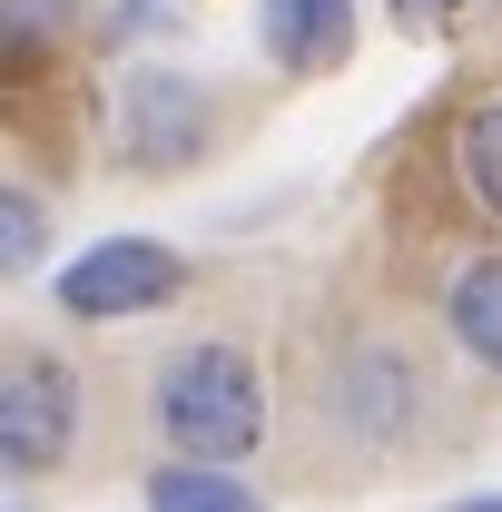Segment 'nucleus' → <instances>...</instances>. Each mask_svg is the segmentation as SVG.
<instances>
[{
  "label": "nucleus",
  "mask_w": 502,
  "mask_h": 512,
  "mask_svg": "<svg viewBox=\"0 0 502 512\" xmlns=\"http://www.w3.org/2000/svg\"><path fill=\"white\" fill-rule=\"evenodd\" d=\"M148 512H266V503H256V483L237 473V463H197V453H178V463L148 473Z\"/></svg>",
  "instance_id": "8"
},
{
  "label": "nucleus",
  "mask_w": 502,
  "mask_h": 512,
  "mask_svg": "<svg viewBox=\"0 0 502 512\" xmlns=\"http://www.w3.org/2000/svg\"><path fill=\"white\" fill-rule=\"evenodd\" d=\"M79 365L30 345V355H0V483H40L79 453Z\"/></svg>",
  "instance_id": "4"
},
{
  "label": "nucleus",
  "mask_w": 502,
  "mask_h": 512,
  "mask_svg": "<svg viewBox=\"0 0 502 512\" xmlns=\"http://www.w3.org/2000/svg\"><path fill=\"white\" fill-rule=\"evenodd\" d=\"M453 178H463V197L502 227V99H473V109L453 119Z\"/></svg>",
  "instance_id": "9"
},
{
  "label": "nucleus",
  "mask_w": 502,
  "mask_h": 512,
  "mask_svg": "<svg viewBox=\"0 0 502 512\" xmlns=\"http://www.w3.org/2000/svg\"><path fill=\"white\" fill-rule=\"evenodd\" d=\"M109 138H119L128 178H178V168L207 158V138H217V89L188 79V69H168V60H138L109 89Z\"/></svg>",
  "instance_id": "3"
},
{
  "label": "nucleus",
  "mask_w": 502,
  "mask_h": 512,
  "mask_svg": "<svg viewBox=\"0 0 502 512\" xmlns=\"http://www.w3.org/2000/svg\"><path fill=\"white\" fill-rule=\"evenodd\" d=\"M463 512H502V503H463Z\"/></svg>",
  "instance_id": "13"
},
{
  "label": "nucleus",
  "mask_w": 502,
  "mask_h": 512,
  "mask_svg": "<svg viewBox=\"0 0 502 512\" xmlns=\"http://www.w3.org/2000/svg\"><path fill=\"white\" fill-rule=\"evenodd\" d=\"M178 296H188V256L158 247V237H99V247L60 276V306H69L79 325L158 316V306H178Z\"/></svg>",
  "instance_id": "5"
},
{
  "label": "nucleus",
  "mask_w": 502,
  "mask_h": 512,
  "mask_svg": "<svg viewBox=\"0 0 502 512\" xmlns=\"http://www.w3.org/2000/svg\"><path fill=\"white\" fill-rule=\"evenodd\" d=\"M50 256V197L30 178H0V276H30Z\"/></svg>",
  "instance_id": "11"
},
{
  "label": "nucleus",
  "mask_w": 502,
  "mask_h": 512,
  "mask_svg": "<svg viewBox=\"0 0 502 512\" xmlns=\"http://www.w3.org/2000/svg\"><path fill=\"white\" fill-rule=\"evenodd\" d=\"M315 424L325 444L355 453V463H404L434 424V365L404 345V335H345L315 375Z\"/></svg>",
  "instance_id": "1"
},
{
  "label": "nucleus",
  "mask_w": 502,
  "mask_h": 512,
  "mask_svg": "<svg viewBox=\"0 0 502 512\" xmlns=\"http://www.w3.org/2000/svg\"><path fill=\"white\" fill-rule=\"evenodd\" d=\"M443 335H453V355H463L473 375L502 384V247L463 256V266L443 276Z\"/></svg>",
  "instance_id": "7"
},
{
  "label": "nucleus",
  "mask_w": 502,
  "mask_h": 512,
  "mask_svg": "<svg viewBox=\"0 0 502 512\" xmlns=\"http://www.w3.org/2000/svg\"><path fill=\"white\" fill-rule=\"evenodd\" d=\"M148 424L168 453H197V463H247L266 444V375L237 335H188L158 355L148 375Z\"/></svg>",
  "instance_id": "2"
},
{
  "label": "nucleus",
  "mask_w": 502,
  "mask_h": 512,
  "mask_svg": "<svg viewBox=\"0 0 502 512\" xmlns=\"http://www.w3.org/2000/svg\"><path fill=\"white\" fill-rule=\"evenodd\" d=\"M69 40V0H0V79L50 69Z\"/></svg>",
  "instance_id": "10"
},
{
  "label": "nucleus",
  "mask_w": 502,
  "mask_h": 512,
  "mask_svg": "<svg viewBox=\"0 0 502 512\" xmlns=\"http://www.w3.org/2000/svg\"><path fill=\"white\" fill-rule=\"evenodd\" d=\"M394 10V30H414V40H434V30H453V20H473L483 0H384Z\"/></svg>",
  "instance_id": "12"
},
{
  "label": "nucleus",
  "mask_w": 502,
  "mask_h": 512,
  "mask_svg": "<svg viewBox=\"0 0 502 512\" xmlns=\"http://www.w3.org/2000/svg\"><path fill=\"white\" fill-rule=\"evenodd\" d=\"M256 50L286 79H325L355 50V0H256Z\"/></svg>",
  "instance_id": "6"
}]
</instances>
